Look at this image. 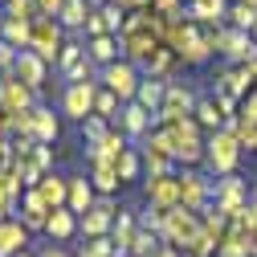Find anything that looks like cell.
<instances>
[{
  "mask_svg": "<svg viewBox=\"0 0 257 257\" xmlns=\"http://www.w3.org/2000/svg\"><path fill=\"white\" fill-rule=\"evenodd\" d=\"M143 200L151 208H164V212L180 208V180L176 176H151V180H143Z\"/></svg>",
  "mask_w": 257,
  "mask_h": 257,
  "instance_id": "cell-13",
  "label": "cell"
},
{
  "mask_svg": "<svg viewBox=\"0 0 257 257\" xmlns=\"http://www.w3.org/2000/svg\"><path fill=\"white\" fill-rule=\"evenodd\" d=\"M135 233H139V212L118 208L114 229H110V241H114V253H118V257H131V241H135Z\"/></svg>",
  "mask_w": 257,
  "mask_h": 257,
  "instance_id": "cell-16",
  "label": "cell"
},
{
  "mask_svg": "<svg viewBox=\"0 0 257 257\" xmlns=\"http://www.w3.org/2000/svg\"><path fill=\"white\" fill-rule=\"evenodd\" d=\"M29 49H33L49 70H57V57H61V49H66V29H61L53 17H37V21H33V41H29Z\"/></svg>",
  "mask_w": 257,
  "mask_h": 257,
  "instance_id": "cell-4",
  "label": "cell"
},
{
  "mask_svg": "<svg viewBox=\"0 0 257 257\" xmlns=\"http://www.w3.org/2000/svg\"><path fill=\"white\" fill-rule=\"evenodd\" d=\"M114 168H118V180H122V184H131V180H139V172H143V159H139V147H131V151H122Z\"/></svg>",
  "mask_w": 257,
  "mask_h": 257,
  "instance_id": "cell-36",
  "label": "cell"
},
{
  "mask_svg": "<svg viewBox=\"0 0 257 257\" xmlns=\"http://www.w3.org/2000/svg\"><path fill=\"white\" fill-rule=\"evenodd\" d=\"M249 151H257V131H253V139H249Z\"/></svg>",
  "mask_w": 257,
  "mask_h": 257,
  "instance_id": "cell-53",
  "label": "cell"
},
{
  "mask_svg": "<svg viewBox=\"0 0 257 257\" xmlns=\"http://www.w3.org/2000/svg\"><path fill=\"white\" fill-rule=\"evenodd\" d=\"M224 17H229V0H188V21H196L200 29L224 25Z\"/></svg>",
  "mask_w": 257,
  "mask_h": 257,
  "instance_id": "cell-20",
  "label": "cell"
},
{
  "mask_svg": "<svg viewBox=\"0 0 257 257\" xmlns=\"http://www.w3.org/2000/svg\"><path fill=\"white\" fill-rule=\"evenodd\" d=\"M94 98H98V82H70V86H61L57 114L70 122H86L94 114Z\"/></svg>",
  "mask_w": 257,
  "mask_h": 257,
  "instance_id": "cell-5",
  "label": "cell"
},
{
  "mask_svg": "<svg viewBox=\"0 0 257 257\" xmlns=\"http://www.w3.org/2000/svg\"><path fill=\"white\" fill-rule=\"evenodd\" d=\"M74 257H118V253H114V241L110 237H90V241L78 245Z\"/></svg>",
  "mask_w": 257,
  "mask_h": 257,
  "instance_id": "cell-39",
  "label": "cell"
},
{
  "mask_svg": "<svg viewBox=\"0 0 257 257\" xmlns=\"http://www.w3.org/2000/svg\"><path fill=\"white\" fill-rule=\"evenodd\" d=\"M29 155H33V164L41 168V176L57 172V151H53L49 143H33V151H29Z\"/></svg>",
  "mask_w": 257,
  "mask_h": 257,
  "instance_id": "cell-42",
  "label": "cell"
},
{
  "mask_svg": "<svg viewBox=\"0 0 257 257\" xmlns=\"http://www.w3.org/2000/svg\"><path fill=\"white\" fill-rule=\"evenodd\" d=\"M0 41H9L13 49H29V41H33V21L0 17Z\"/></svg>",
  "mask_w": 257,
  "mask_h": 257,
  "instance_id": "cell-28",
  "label": "cell"
},
{
  "mask_svg": "<svg viewBox=\"0 0 257 257\" xmlns=\"http://www.w3.org/2000/svg\"><path fill=\"white\" fill-rule=\"evenodd\" d=\"M241 5H253V9H257V0H241Z\"/></svg>",
  "mask_w": 257,
  "mask_h": 257,
  "instance_id": "cell-56",
  "label": "cell"
},
{
  "mask_svg": "<svg viewBox=\"0 0 257 257\" xmlns=\"http://www.w3.org/2000/svg\"><path fill=\"white\" fill-rule=\"evenodd\" d=\"M139 82H143V70H139V66H131L126 57H122V61H114V66H106V70H102V78H98V86H102V90H110L122 106H126V102H135Z\"/></svg>",
  "mask_w": 257,
  "mask_h": 257,
  "instance_id": "cell-6",
  "label": "cell"
},
{
  "mask_svg": "<svg viewBox=\"0 0 257 257\" xmlns=\"http://www.w3.org/2000/svg\"><path fill=\"white\" fill-rule=\"evenodd\" d=\"M94 114H98V118H106V122L114 126V122H118V114H122V102L114 98L110 90H102V86H98V98H94Z\"/></svg>",
  "mask_w": 257,
  "mask_h": 257,
  "instance_id": "cell-34",
  "label": "cell"
},
{
  "mask_svg": "<svg viewBox=\"0 0 257 257\" xmlns=\"http://www.w3.org/2000/svg\"><path fill=\"white\" fill-rule=\"evenodd\" d=\"M241 155H245V147L224 131H212V135H204V172L212 176V180H220V176H237V164H241Z\"/></svg>",
  "mask_w": 257,
  "mask_h": 257,
  "instance_id": "cell-1",
  "label": "cell"
},
{
  "mask_svg": "<svg viewBox=\"0 0 257 257\" xmlns=\"http://www.w3.org/2000/svg\"><path fill=\"white\" fill-rule=\"evenodd\" d=\"M164 98H168V82H164V78H143V82H139V94H135V102H139L147 114H159Z\"/></svg>",
  "mask_w": 257,
  "mask_h": 257,
  "instance_id": "cell-26",
  "label": "cell"
},
{
  "mask_svg": "<svg viewBox=\"0 0 257 257\" xmlns=\"http://www.w3.org/2000/svg\"><path fill=\"white\" fill-rule=\"evenodd\" d=\"M208 57H216V53H212V45H208V37H204V29H196V33L184 41L180 61H184V66H204Z\"/></svg>",
  "mask_w": 257,
  "mask_h": 257,
  "instance_id": "cell-29",
  "label": "cell"
},
{
  "mask_svg": "<svg viewBox=\"0 0 257 257\" xmlns=\"http://www.w3.org/2000/svg\"><path fill=\"white\" fill-rule=\"evenodd\" d=\"M17 257H37V253H33V249H25V253H17Z\"/></svg>",
  "mask_w": 257,
  "mask_h": 257,
  "instance_id": "cell-55",
  "label": "cell"
},
{
  "mask_svg": "<svg viewBox=\"0 0 257 257\" xmlns=\"http://www.w3.org/2000/svg\"><path fill=\"white\" fill-rule=\"evenodd\" d=\"M196 98H200V94L192 90L188 82L172 78V82H168V98H164V106H159V114H155V126H176V122L192 118V110H196Z\"/></svg>",
  "mask_w": 257,
  "mask_h": 257,
  "instance_id": "cell-3",
  "label": "cell"
},
{
  "mask_svg": "<svg viewBox=\"0 0 257 257\" xmlns=\"http://www.w3.org/2000/svg\"><path fill=\"white\" fill-rule=\"evenodd\" d=\"M196 241H200V216L188 212V208H172L168 212V229H164V245H176L184 253Z\"/></svg>",
  "mask_w": 257,
  "mask_h": 257,
  "instance_id": "cell-9",
  "label": "cell"
},
{
  "mask_svg": "<svg viewBox=\"0 0 257 257\" xmlns=\"http://www.w3.org/2000/svg\"><path fill=\"white\" fill-rule=\"evenodd\" d=\"M139 159H143V180H151V176H176V159L172 155H164V151H155V147H143L139 143Z\"/></svg>",
  "mask_w": 257,
  "mask_h": 257,
  "instance_id": "cell-30",
  "label": "cell"
},
{
  "mask_svg": "<svg viewBox=\"0 0 257 257\" xmlns=\"http://www.w3.org/2000/svg\"><path fill=\"white\" fill-rule=\"evenodd\" d=\"M139 229H147V233H155L159 241H164V229H168V212H164V208H151V204H147V208L139 212Z\"/></svg>",
  "mask_w": 257,
  "mask_h": 257,
  "instance_id": "cell-37",
  "label": "cell"
},
{
  "mask_svg": "<svg viewBox=\"0 0 257 257\" xmlns=\"http://www.w3.org/2000/svg\"><path fill=\"white\" fill-rule=\"evenodd\" d=\"M0 135L13 139V114H9V110H0Z\"/></svg>",
  "mask_w": 257,
  "mask_h": 257,
  "instance_id": "cell-50",
  "label": "cell"
},
{
  "mask_svg": "<svg viewBox=\"0 0 257 257\" xmlns=\"http://www.w3.org/2000/svg\"><path fill=\"white\" fill-rule=\"evenodd\" d=\"M49 212H53V208H49V204H45V200L37 196V188H29L25 196H21V208H17V220L25 224L29 233H45V220H49Z\"/></svg>",
  "mask_w": 257,
  "mask_h": 257,
  "instance_id": "cell-14",
  "label": "cell"
},
{
  "mask_svg": "<svg viewBox=\"0 0 257 257\" xmlns=\"http://www.w3.org/2000/svg\"><path fill=\"white\" fill-rule=\"evenodd\" d=\"M86 53H90V61L98 70H106V66H114V61H122V45H118V37H94V41H86Z\"/></svg>",
  "mask_w": 257,
  "mask_h": 257,
  "instance_id": "cell-24",
  "label": "cell"
},
{
  "mask_svg": "<svg viewBox=\"0 0 257 257\" xmlns=\"http://www.w3.org/2000/svg\"><path fill=\"white\" fill-rule=\"evenodd\" d=\"M37 196L57 212V208H66V196H70V176H61V172H49V176H41V184H37Z\"/></svg>",
  "mask_w": 257,
  "mask_h": 257,
  "instance_id": "cell-22",
  "label": "cell"
},
{
  "mask_svg": "<svg viewBox=\"0 0 257 257\" xmlns=\"http://www.w3.org/2000/svg\"><path fill=\"white\" fill-rule=\"evenodd\" d=\"M90 5H94V9H102V5H110V0H90Z\"/></svg>",
  "mask_w": 257,
  "mask_h": 257,
  "instance_id": "cell-54",
  "label": "cell"
},
{
  "mask_svg": "<svg viewBox=\"0 0 257 257\" xmlns=\"http://www.w3.org/2000/svg\"><path fill=\"white\" fill-rule=\"evenodd\" d=\"M33 245V233L13 216V220H0V257H17Z\"/></svg>",
  "mask_w": 257,
  "mask_h": 257,
  "instance_id": "cell-17",
  "label": "cell"
},
{
  "mask_svg": "<svg viewBox=\"0 0 257 257\" xmlns=\"http://www.w3.org/2000/svg\"><path fill=\"white\" fill-rule=\"evenodd\" d=\"M224 21H229L233 29H241V33H253L257 9H253V5H241V0H233V5H229V17H224Z\"/></svg>",
  "mask_w": 257,
  "mask_h": 257,
  "instance_id": "cell-35",
  "label": "cell"
},
{
  "mask_svg": "<svg viewBox=\"0 0 257 257\" xmlns=\"http://www.w3.org/2000/svg\"><path fill=\"white\" fill-rule=\"evenodd\" d=\"M70 237H78V216H74L70 208H57V212H49V220H45V241H53V245H66Z\"/></svg>",
  "mask_w": 257,
  "mask_h": 257,
  "instance_id": "cell-21",
  "label": "cell"
},
{
  "mask_svg": "<svg viewBox=\"0 0 257 257\" xmlns=\"http://www.w3.org/2000/svg\"><path fill=\"white\" fill-rule=\"evenodd\" d=\"M17 57H21V49H13L9 41H0V78L17 70Z\"/></svg>",
  "mask_w": 257,
  "mask_h": 257,
  "instance_id": "cell-46",
  "label": "cell"
},
{
  "mask_svg": "<svg viewBox=\"0 0 257 257\" xmlns=\"http://www.w3.org/2000/svg\"><path fill=\"white\" fill-rule=\"evenodd\" d=\"M151 257H184V253H180V249H176V245H159V249H155V253H151Z\"/></svg>",
  "mask_w": 257,
  "mask_h": 257,
  "instance_id": "cell-51",
  "label": "cell"
},
{
  "mask_svg": "<svg viewBox=\"0 0 257 257\" xmlns=\"http://www.w3.org/2000/svg\"><path fill=\"white\" fill-rule=\"evenodd\" d=\"M49 74H53V70L45 66V61H41L33 49H21L13 78H17V82H25L29 90H37V94H41V102H45V86H49Z\"/></svg>",
  "mask_w": 257,
  "mask_h": 257,
  "instance_id": "cell-12",
  "label": "cell"
},
{
  "mask_svg": "<svg viewBox=\"0 0 257 257\" xmlns=\"http://www.w3.org/2000/svg\"><path fill=\"white\" fill-rule=\"evenodd\" d=\"M90 13H94V5H90V0H66V9H61L57 25L66 29V33H82V29H86V21H90Z\"/></svg>",
  "mask_w": 257,
  "mask_h": 257,
  "instance_id": "cell-27",
  "label": "cell"
},
{
  "mask_svg": "<svg viewBox=\"0 0 257 257\" xmlns=\"http://www.w3.org/2000/svg\"><path fill=\"white\" fill-rule=\"evenodd\" d=\"M37 257H74V253H70L66 245H53V241H49V245H41V249H37Z\"/></svg>",
  "mask_w": 257,
  "mask_h": 257,
  "instance_id": "cell-49",
  "label": "cell"
},
{
  "mask_svg": "<svg viewBox=\"0 0 257 257\" xmlns=\"http://www.w3.org/2000/svg\"><path fill=\"white\" fill-rule=\"evenodd\" d=\"M229 5H233V0H229Z\"/></svg>",
  "mask_w": 257,
  "mask_h": 257,
  "instance_id": "cell-59",
  "label": "cell"
},
{
  "mask_svg": "<svg viewBox=\"0 0 257 257\" xmlns=\"http://www.w3.org/2000/svg\"><path fill=\"white\" fill-rule=\"evenodd\" d=\"M224 131H229V135H233V139H237L241 147H249V139H253V131H257V126H253V122H249L245 114H233L229 122H224Z\"/></svg>",
  "mask_w": 257,
  "mask_h": 257,
  "instance_id": "cell-41",
  "label": "cell"
},
{
  "mask_svg": "<svg viewBox=\"0 0 257 257\" xmlns=\"http://www.w3.org/2000/svg\"><path fill=\"white\" fill-rule=\"evenodd\" d=\"M33 139H37V143H49V147L61 139V114H53L49 102L33 106Z\"/></svg>",
  "mask_w": 257,
  "mask_h": 257,
  "instance_id": "cell-19",
  "label": "cell"
},
{
  "mask_svg": "<svg viewBox=\"0 0 257 257\" xmlns=\"http://www.w3.org/2000/svg\"><path fill=\"white\" fill-rule=\"evenodd\" d=\"M0 17H13V21H37L41 9H37V0H9V5L0 9Z\"/></svg>",
  "mask_w": 257,
  "mask_h": 257,
  "instance_id": "cell-38",
  "label": "cell"
},
{
  "mask_svg": "<svg viewBox=\"0 0 257 257\" xmlns=\"http://www.w3.org/2000/svg\"><path fill=\"white\" fill-rule=\"evenodd\" d=\"M90 184H94V192H98V196H114V192L122 188L118 168L106 164V159H90Z\"/></svg>",
  "mask_w": 257,
  "mask_h": 257,
  "instance_id": "cell-23",
  "label": "cell"
},
{
  "mask_svg": "<svg viewBox=\"0 0 257 257\" xmlns=\"http://www.w3.org/2000/svg\"><path fill=\"white\" fill-rule=\"evenodd\" d=\"M212 208L220 212V216H237V212H245L249 208V184L241 180V176H220V180H212Z\"/></svg>",
  "mask_w": 257,
  "mask_h": 257,
  "instance_id": "cell-7",
  "label": "cell"
},
{
  "mask_svg": "<svg viewBox=\"0 0 257 257\" xmlns=\"http://www.w3.org/2000/svg\"><path fill=\"white\" fill-rule=\"evenodd\" d=\"M249 208H253V212H257V188H253V192H249Z\"/></svg>",
  "mask_w": 257,
  "mask_h": 257,
  "instance_id": "cell-52",
  "label": "cell"
},
{
  "mask_svg": "<svg viewBox=\"0 0 257 257\" xmlns=\"http://www.w3.org/2000/svg\"><path fill=\"white\" fill-rule=\"evenodd\" d=\"M98 17L106 21V29H110V37H118V33H122V21H126V13H122L118 5H102V9H98Z\"/></svg>",
  "mask_w": 257,
  "mask_h": 257,
  "instance_id": "cell-45",
  "label": "cell"
},
{
  "mask_svg": "<svg viewBox=\"0 0 257 257\" xmlns=\"http://www.w3.org/2000/svg\"><path fill=\"white\" fill-rule=\"evenodd\" d=\"M151 13L159 21H176V17H188V0H151Z\"/></svg>",
  "mask_w": 257,
  "mask_h": 257,
  "instance_id": "cell-40",
  "label": "cell"
},
{
  "mask_svg": "<svg viewBox=\"0 0 257 257\" xmlns=\"http://www.w3.org/2000/svg\"><path fill=\"white\" fill-rule=\"evenodd\" d=\"M94 200H98V192H94V184H90V176H70V196H66V208L74 212V216H86L90 208H94Z\"/></svg>",
  "mask_w": 257,
  "mask_h": 257,
  "instance_id": "cell-18",
  "label": "cell"
},
{
  "mask_svg": "<svg viewBox=\"0 0 257 257\" xmlns=\"http://www.w3.org/2000/svg\"><path fill=\"white\" fill-rule=\"evenodd\" d=\"M114 126H118V131H122L126 139H131V143H135V139H143V135L151 131V126H155V114H147V110H143L139 102H126Z\"/></svg>",
  "mask_w": 257,
  "mask_h": 257,
  "instance_id": "cell-15",
  "label": "cell"
},
{
  "mask_svg": "<svg viewBox=\"0 0 257 257\" xmlns=\"http://www.w3.org/2000/svg\"><path fill=\"white\" fill-rule=\"evenodd\" d=\"M176 180H180V208H188V212H204V208H212V176L208 172H200V168H184V172H176Z\"/></svg>",
  "mask_w": 257,
  "mask_h": 257,
  "instance_id": "cell-2",
  "label": "cell"
},
{
  "mask_svg": "<svg viewBox=\"0 0 257 257\" xmlns=\"http://www.w3.org/2000/svg\"><path fill=\"white\" fill-rule=\"evenodd\" d=\"M37 9H41V17H61V9H66V0H37Z\"/></svg>",
  "mask_w": 257,
  "mask_h": 257,
  "instance_id": "cell-48",
  "label": "cell"
},
{
  "mask_svg": "<svg viewBox=\"0 0 257 257\" xmlns=\"http://www.w3.org/2000/svg\"><path fill=\"white\" fill-rule=\"evenodd\" d=\"M159 245H164V241H159L155 233H147V229H139L135 233V241H131V257H151Z\"/></svg>",
  "mask_w": 257,
  "mask_h": 257,
  "instance_id": "cell-43",
  "label": "cell"
},
{
  "mask_svg": "<svg viewBox=\"0 0 257 257\" xmlns=\"http://www.w3.org/2000/svg\"><path fill=\"white\" fill-rule=\"evenodd\" d=\"M110 131H114V126H110L106 118H98V114H90V118L82 122V139H86V151H90V147H98V143H102V139H106Z\"/></svg>",
  "mask_w": 257,
  "mask_h": 257,
  "instance_id": "cell-33",
  "label": "cell"
},
{
  "mask_svg": "<svg viewBox=\"0 0 257 257\" xmlns=\"http://www.w3.org/2000/svg\"><path fill=\"white\" fill-rule=\"evenodd\" d=\"M216 57H224V66H249V61L257 57L253 33H241V29L224 25V29H220V49H216Z\"/></svg>",
  "mask_w": 257,
  "mask_h": 257,
  "instance_id": "cell-10",
  "label": "cell"
},
{
  "mask_svg": "<svg viewBox=\"0 0 257 257\" xmlns=\"http://www.w3.org/2000/svg\"><path fill=\"white\" fill-rule=\"evenodd\" d=\"M216 257H249V245H245V237L229 229V237H224V245L216 249Z\"/></svg>",
  "mask_w": 257,
  "mask_h": 257,
  "instance_id": "cell-44",
  "label": "cell"
},
{
  "mask_svg": "<svg viewBox=\"0 0 257 257\" xmlns=\"http://www.w3.org/2000/svg\"><path fill=\"white\" fill-rule=\"evenodd\" d=\"M200 233L220 249V245H224V237H229V216H220L216 208H204V212H200Z\"/></svg>",
  "mask_w": 257,
  "mask_h": 257,
  "instance_id": "cell-32",
  "label": "cell"
},
{
  "mask_svg": "<svg viewBox=\"0 0 257 257\" xmlns=\"http://www.w3.org/2000/svg\"><path fill=\"white\" fill-rule=\"evenodd\" d=\"M192 118H196L208 135L224 126V114H220V106H216V98H212V94H200V98H196V110H192Z\"/></svg>",
  "mask_w": 257,
  "mask_h": 257,
  "instance_id": "cell-31",
  "label": "cell"
},
{
  "mask_svg": "<svg viewBox=\"0 0 257 257\" xmlns=\"http://www.w3.org/2000/svg\"><path fill=\"white\" fill-rule=\"evenodd\" d=\"M114 216H118V200H114V196H98L86 216H78V237H82V241H90V237H110Z\"/></svg>",
  "mask_w": 257,
  "mask_h": 257,
  "instance_id": "cell-8",
  "label": "cell"
},
{
  "mask_svg": "<svg viewBox=\"0 0 257 257\" xmlns=\"http://www.w3.org/2000/svg\"><path fill=\"white\" fill-rule=\"evenodd\" d=\"M33 106H41V94H37V90H29V86L17 82L13 74L0 78V110H9V114H29Z\"/></svg>",
  "mask_w": 257,
  "mask_h": 257,
  "instance_id": "cell-11",
  "label": "cell"
},
{
  "mask_svg": "<svg viewBox=\"0 0 257 257\" xmlns=\"http://www.w3.org/2000/svg\"><path fill=\"white\" fill-rule=\"evenodd\" d=\"M5 5H9V0H0V9H5Z\"/></svg>",
  "mask_w": 257,
  "mask_h": 257,
  "instance_id": "cell-58",
  "label": "cell"
},
{
  "mask_svg": "<svg viewBox=\"0 0 257 257\" xmlns=\"http://www.w3.org/2000/svg\"><path fill=\"white\" fill-rule=\"evenodd\" d=\"M241 114H245V118H249V122L257 126V86H253V90L245 94V102H241Z\"/></svg>",
  "mask_w": 257,
  "mask_h": 257,
  "instance_id": "cell-47",
  "label": "cell"
},
{
  "mask_svg": "<svg viewBox=\"0 0 257 257\" xmlns=\"http://www.w3.org/2000/svg\"><path fill=\"white\" fill-rule=\"evenodd\" d=\"M122 151H131V139H126L118 126H114V131H110L98 147H90V151H86V164H90V159H106V164H118V155H122Z\"/></svg>",
  "mask_w": 257,
  "mask_h": 257,
  "instance_id": "cell-25",
  "label": "cell"
},
{
  "mask_svg": "<svg viewBox=\"0 0 257 257\" xmlns=\"http://www.w3.org/2000/svg\"><path fill=\"white\" fill-rule=\"evenodd\" d=\"M253 41H257V21H253Z\"/></svg>",
  "mask_w": 257,
  "mask_h": 257,
  "instance_id": "cell-57",
  "label": "cell"
}]
</instances>
